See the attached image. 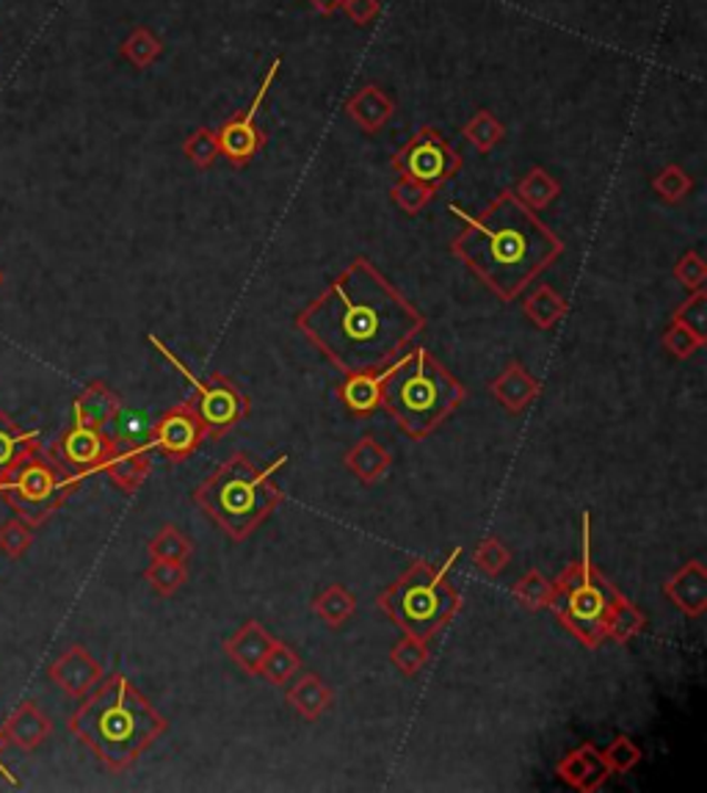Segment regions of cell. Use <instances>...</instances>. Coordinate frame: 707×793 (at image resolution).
<instances>
[{"instance_id": "obj_1", "label": "cell", "mask_w": 707, "mask_h": 793, "mask_svg": "<svg viewBox=\"0 0 707 793\" xmlns=\"http://www.w3.org/2000/svg\"><path fill=\"white\" fill-rule=\"evenodd\" d=\"M296 330L343 373H382L423 335L426 315L360 254L296 315Z\"/></svg>"}, {"instance_id": "obj_2", "label": "cell", "mask_w": 707, "mask_h": 793, "mask_svg": "<svg viewBox=\"0 0 707 793\" xmlns=\"http://www.w3.org/2000/svg\"><path fill=\"white\" fill-rule=\"evenodd\" d=\"M462 219V232L451 252L503 302H514L525 288L551 269L564 254V241L531 208L503 191L481 213H465L451 205Z\"/></svg>"}, {"instance_id": "obj_3", "label": "cell", "mask_w": 707, "mask_h": 793, "mask_svg": "<svg viewBox=\"0 0 707 793\" xmlns=\"http://www.w3.org/2000/svg\"><path fill=\"white\" fill-rule=\"evenodd\" d=\"M81 700L70 716V733L111 772L133 766L166 733V719L122 672L100 680Z\"/></svg>"}, {"instance_id": "obj_4", "label": "cell", "mask_w": 707, "mask_h": 793, "mask_svg": "<svg viewBox=\"0 0 707 793\" xmlns=\"http://www.w3.org/2000/svg\"><path fill=\"white\" fill-rule=\"evenodd\" d=\"M465 399V384L428 349L404 351L382 371V406L412 440L437 432Z\"/></svg>"}, {"instance_id": "obj_5", "label": "cell", "mask_w": 707, "mask_h": 793, "mask_svg": "<svg viewBox=\"0 0 707 793\" xmlns=\"http://www.w3.org/2000/svg\"><path fill=\"white\" fill-rule=\"evenodd\" d=\"M287 453H282L269 468H257L246 453L224 459L194 492V501L228 531L233 540H246L257 525L280 506L282 490L274 481Z\"/></svg>"}, {"instance_id": "obj_6", "label": "cell", "mask_w": 707, "mask_h": 793, "mask_svg": "<svg viewBox=\"0 0 707 793\" xmlns=\"http://www.w3.org/2000/svg\"><path fill=\"white\" fill-rule=\"evenodd\" d=\"M459 548H454L443 566L415 562L398 581H393L382 592L378 609L406 636H415L428 644V639L443 633L459 614L462 594L451 581V566L459 559Z\"/></svg>"}, {"instance_id": "obj_7", "label": "cell", "mask_w": 707, "mask_h": 793, "mask_svg": "<svg viewBox=\"0 0 707 793\" xmlns=\"http://www.w3.org/2000/svg\"><path fill=\"white\" fill-rule=\"evenodd\" d=\"M625 594L599 572L592 559V514L584 512V548L580 559L567 566L553 583V600L547 609L586 648L608 642V620Z\"/></svg>"}, {"instance_id": "obj_8", "label": "cell", "mask_w": 707, "mask_h": 793, "mask_svg": "<svg viewBox=\"0 0 707 793\" xmlns=\"http://www.w3.org/2000/svg\"><path fill=\"white\" fill-rule=\"evenodd\" d=\"M81 481V475L70 473L53 453L39 449L0 475V498L14 509L17 518L37 529L64 506Z\"/></svg>"}, {"instance_id": "obj_9", "label": "cell", "mask_w": 707, "mask_h": 793, "mask_svg": "<svg viewBox=\"0 0 707 793\" xmlns=\"http://www.w3.org/2000/svg\"><path fill=\"white\" fill-rule=\"evenodd\" d=\"M147 340L155 345V351H161L163 360L172 362V365L191 382V388H194V399H191V404H194L196 415L202 418V426H205L208 440L224 438L230 429H235L238 423L246 421L249 410H252V406H249V395L241 393L228 377H222V373H213V377H196L183 360L174 357V351L169 349L155 332H150Z\"/></svg>"}, {"instance_id": "obj_10", "label": "cell", "mask_w": 707, "mask_h": 793, "mask_svg": "<svg viewBox=\"0 0 707 793\" xmlns=\"http://www.w3.org/2000/svg\"><path fill=\"white\" fill-rule=\"evenodd\" d=\"M462 169V155L443 135V130L423 124L404 147L393 155V172L398 178L417 180L432 189H443Z\"/></svg>"}, {"instance_id": "obj_11", "label": "cell", "mask_w": 707, "mask_h": 793, "mask_svg": "<svg viewBox=\"0 0 707 793\" xmlns=\"http://www.w3.org/2000/svg\"><path fill=\"white\" fill-rule=\"evenodd\" d=\"M280 67H282V59L276 56V59L271 61L269 72L263 76V81H260L252 103H249L243 111H238L235 117H230L228 122H222V128L216 130L219 150H222V155L238 169L249 167V163L260 155V150L269 144V135L257 128V113H260V109H263V103H265V98H269L271 87H274L276 76H280Z\"/></svg>"}, {"instance_id": "obj_12", "label": "cell", "mask_w": 707, "mask_h": 793, "mask_svg": "<svg viewBox=\"0 0 707 793\" xmlns=\"http://www.w3.org/2000/svg\"><path fill=\"white\" fill-rule=\"evenodd\" d=\"M117 449L119 445L109 429H89L72 423L70 429L61 432V438L55 440L50 453H53L70 473L87 479V475L100 473V470L105 468V462L114 456Z\"/></svg>"}, {"instance_id": "obj_13", "label": "cell", "mask_w": 707, "mask_h": 793, "mask_svg": "<svg viewBox=\"0 0 707 793\" xmlns=\"http://www.w3.org/2000/svg\"><path fill=\"white\" fill-rule=\"evenodd\" d=\"M202 443H208V432L191 399L183 401V404H174L172 410H166L152 423L150 449L161 451L172 462L189 459Z\"/></svg>"}, {"instance_id": "obj_14", "label": "cell", "mask_w": 707, "mask_h": 793, "mask_svg": "<svg viewBox=\"0 0 707 793\" xmlns=\"http://www.w3.org/2000/svg\"><path fill=\"white\" fill-rule=\"evenodd\" d=\"M48 677L53 680L64 694L81 700V696H87L89 691L103 680V666H100V661L94 659L83 644H72V648H67L64 653L48 666Z\"/></svg>"}, {"instance_id": "obj_15", "label": "cell", "mask_w": 707, "mask_h": 793, "mask_svg": "<svg viewBox=\"0 0 707 793\" xmlns=\"http://www.w3.org/2000/svg\"><path fill=\"white\" fill-rule=\"evenodd\" d=\"M556 774L562 783L580 793H594L603 789L610 777L608 763L603 761V752L594 744H580L578 750L567 752L562 761L556 763Z\"/></svg>"}, {"instance_id": "obj_16", "label": "cell", "mask_w": 707, "mask_h": 793, "mask_svg": "<svg viewBox=\"0 0 707 793\" xmlns=\"http://www.w3.org/2000/svg\"><path fill=\"white\" fill-rule=\"evenodd\" d=\"M664 594L691 620L703 616L707 611V566L699 559H691L664 583Z\"/></svg>"}, {"instance_id": "obj_17", "label": "cell", "mask_w": 707, "mask_h": 793, "mask_svg": "<svg viewBox=\"0 0 707 793\" xmlns=\"http://www.w3.org/2000/svg\"><path fill=\"white\" fill-rule=\"evenodd\" d=\"M50 730H53V724H50V719L44 716L42 707H39L33 700H26L9 713V719L3 722L0 733H3L6 744L17 746V750L22 752H33L37 746L44 744Z\"/></svg>"}, {"instance_id": "obj_18", "label": "cell", "mask_w": 707, "mask_h": 793, "mask_svg": "<svg viewBox=\"0 0 707 793\" xmlns=\"http://www.w3.org/2000/svg\"><path fill=\"white\" fill-rule=\"evenodd\" d=\"M122 410V399L103 382H92L72 401V423L89 429H111Z\"/></svg>"}, {"instance_id": "obj_19", "label": "cell", "mask_w": 707, "mask_h": 793, "mask_svg": "<svg viewBox=\"0 0 707 793\" xmlns=\"http://www.w3.org/2000/svg\"><path fill=\"white\" fill-rule=\"evenodd\" d=\"M489 390L503 410H508L512 415H519V412H525L539 399L542 384L534 373L525 371L523 362H512L501 377L492 379Z\"/></svg>"}, {"instance_id": "obj_20", "label": "cell", "mask_w": 707, "mask_h": 793, "mask_svg": "<svg viewBox=\"0 0 707 793\" xmlns=\"http://www.w3.org/2000/svg\"><path fill=\"white\" fill-rule=\"evenodd\" d=\"M274 642L276 639L257 620H249L224 642V653L233 659L238 670L246 672V675H257L260 664H263L265 653H269Z\"/></svg>"}, {"instance_id": "obj_21", "label": "cell", "mask_w": 707, "mask_h": 793, "mask_svg": "<svg viewBox=\"0 0 707 793\" xmlns=\"http://www.w3.org/2000/svg\"><path fill=\"white\" fill-rule=\"evenodd\" d=\"M346 113L362 133H378L393 119L395 100L382 87L367 83V87L356 89L352 98L346 100Z\"/></svg>"}, {"instance_id": "obj_22", "label": "cell", "mask_w": 707, "mask_h": 793, "mask_svg": "<svg viewBox=\"0 0 707 793\" xmlns=\"http://www.w3.org/2000/svg\"><path fill=\"white\" fill-rule=\"evenodd\" d=\"M337 399L352 415H371L382 406V373H346V379L337 384Z\"/></svg>"}, {"instance_id": "obj_23", "label": "cell", "mask_w": 707, "mask_h": 793, "mask_svg": "<svg viewBox=\"0 0 707 793\" xmlns=\"http://www.w3.org/2000/svg\"><path fill=\"white\" fill-rule=\"evenodd\" d=\"M152 449H117L100 473L109 475L122 492H135L152 470Z\"/></svg>"}, {"instance_id": "obj_24", "label": "cell", "mask_w": 707, "mask_h": 793, "mask_svg": "<svg viewBox=\"0 0 707 793\" xmlns=\"http://www.w3.org/2000/svg\"><path fill=\"white\" fill-rule=\"evenodd\" d=\"M42 449L39 432L22 429L11 415L0 412V475L9 473L17 462Z\"/></svg>"}, {"instance_id": "obj_25", "label": "cell", "mask_w": 707, "mask_h": 793, "mask_svg": "<svg viewBox=\"0 0 707 793\" xmlns=\"http://www.w3.org/2000/svg\"><path fill=\"white\" fill-rule=\"evenodd\" d=\"M287 702L296 707L299 716H304L307 722H315V719H321L330 711L332 702H335V694H332V689L321 677L302 675L287 685Z\"/></svg>"}, {"instance_id": "obj_26", "label": "cell", "mask_w": 707, "mask_h": 793, "mask_svg": "<svg viewBox=\"0 0 707 793\" xmlns=\"http://www.w3.org/2000/svg\"><path fill=\"white\" fill-rule=\"evenodd\" d=\"M390 464H393L390 451L373 438L356 440L346 453V468L352 470L362 484H376V481L387 473Z\"/></svg>"}, {"instance_id": "obj_27", "label": "cell", "mask_w": 707, "mask_h": 793, "mask_svg": "<svg viewBox=\"0 0 707 793\" xmlns=\"http://www.w3.org/2000/svg\"><path fill=\"white\" fill-rule=\"evenodd\" d=\"M514 197H517L525 208L539 213L562 197V183H558L547 169L534 167L523 180H519L517 189H514Z\"/></svg>"}, {"instance_id": "obj_28", "label": "cell", "mask_w": 707, "mask_h": 793, "mask_svg": "<svg viewBox=\"0 0 707 793\" xmlns=\"http://www.w3.org/2000/svg\"><path fill=\"white\" fill-rule=\"evenodd\" d=\"M523 310L531 324L539 327V330H553L567 315V302L551 285H539L525 297Z\"/></svg>"}, {"instance_id": "obj_29", "label": "cell", "mask_w": 707, "mask_h": 793, "mask_svg": "<svg viewBox=\"0 0 707 793\" xmlns=\"http://www.w3.org/2000/svg\"><path fill=\"white\" fill-rule=\"evenodd\" d=\"M313 611L330 628H343L354 616L356 598L354 592H349L341 583H332L330 589H324V592L313 600Z\"/></svg>"}, {"instance_id": "obj_30", "label": "cell", "mask_w": 707, "mask_h": 793, "mask_svg": "<svg viewBox=\"0 0 707 793\" xmlns=\"http://www.w3.org/2000/svg\"><path fill=\"white\" fill-rule=\"evenodd\" d=\"M119 56H122L130 67H135V70H147V67H152L163 56V42L150 28L139 26L119 44Z\"/></svg>"}, {"instance_id": "obj_31", "label": "cell", "mask_w": 707, "mask_h": 793, "mask_svg": "<svg viewBox=\"0 0 707 793\" xmlns=\"http://www.w3.org/2000/svg\"><path fill=\"white\" fill-rule=\"evenodd\" d=\"M299 672H302V661H299V655L293 653L285 642H274L269 653H265L257 675L269 680L271 685H287L299 675Z\"/></svg>"}, {"instance_id": "obj_32", "label": "cell", "mask_w": 707, "mask_h": 793, "mask_svg": "<svg viewBox=\"0 0 707 793\" xmlns=\"http://www.w3.org/2000/svg\"><path fill=\"white\" fill-rule=\"evenodd\" d=\"M109 432L114 434L119 449H150L152 423H147L141 412H130L122 406Z\"/></svg>"}, {"instance_id": "obj_33", "label": "cell", "mask_w": 707, "mask_h": 793, "mask_svg": "<svg viewBox=\"0 0 707 793\" xmlns=\"http://www.w3.org/2000/svg\"><path fill=\"white\" fill-rule=\"evenodd\" d=\"M462 133L478 152H492L501 144L503 135H506V128H503V122L492 111H475L465 122Z\"/></svg>"}, {"instance_id": "obj_34", "label": "cell", "mask_w": 707, "mask_h": 793, "mask_svg": "<svg viewBox=\"0 0 707 793\" xmlns=\"http://www.w3.org/2000/svg\"><path fill=\"white\" fill-rule=\"evenodd\" d=\"M390 664L406 677L421 675L428 664L426 642H421V639L415 636H406L404 633V639H398V642L393 644V650H390Z\"/></svg>"}, {"instance_id": "obj_35", "label": "cell", "mask_w": 707, "mask_h": 793, "mask_svg": "<svg viewBox=\"0 0 707 793\" xmlns=\"http://www.w3.org/2000/svg\"><path fill=\"white\" fill-rule=\"evenodd\" d=\"M514 600L531 611H542L553 600V581H547L539 570H531L512 586Z\"/></svg>"}, {"instance_id": "obj_36", "label": "cell", "mask_w": 707, "mask_h": 793, "mask_svg": "<svg viewBox=\"0 0 707 793\" xmlns=\"http://www.w3.org/2000/svg\"><path fill=\"white\" fill-rule=\"evenodd\" d=\"M191 556V540L174 525H163L150 542V559L158 562H189Z\"/></svg>"}, {"instance_id": "obj_37", "label": "cell", "mask_w": 707, "mask_h": 793, "mask_svg": "<svg viewBox=\"0 0 707 793\" xmlns=\"http://www.w3.org/2000/svg\"><path fill=\"white\" fill-rule=\"evenodd\" d=\"M644 625H647V614H644L638 605H633L630 600H622L619 605H616V611L610 614L608 620V639L610 642H630L633 636H638V633L644 631Z\"/></svg>"}, {"instance_id": "obj_38", "label": "cell", "mask_w": 707, "mask_h": 793, "mask_svg": "<svg viewBox=\"0 0 707 793\" xmlns=\"http://www.w3.org/2000/svg\"><path fill=\"white\" fill-rule=\"evenodd\" d=\"M653 191L660 197L664 202H683L688 194L694 191V178L677 163H669V167L660 169L653 178Z\"/></svg>"}, {"instance_id": "obj_39", "label": "cell", "mask_w": 707, "mask_h": 793, "mask_svg": "<svg viewBox=\"0 0 707 793\" xmlns=\"http://www.w3.org/2000/svg\"><path fill=\"white\" fill-rule=\"evenodd\" d=\"M434 194H437V189H432V185L426 183H417V180H410V178H398L393 189H390V197H393L395 205H398L404 213H410V217H415V213H421L423 208H428V202L434 200Z\"/></svg>"}, {"instance_id": "obj_40", "label": "cell", "mask_w": 707, "mask_h": 793, "mask_svg": "<svg viewBox=\"0 0 707 793\" xmlns=\"http://www.w3.org/2000/svg\"><path fill=\"white\" fill-rule=\"evenodd\" d=\"M183 155L194 163L196 169H211L213 163L219 161L222 150H219V139L216 130L211 128H200L183 141Z\"/></svg>"}, {"instance_id": "obj_41", "label": "cell", "mask_w": 707, "mask_h": 793, "mask_svg": "<svg viewBox=\"0 0 707 793\" xmlns=\"http://www.w3.org/2000/svg\"><path fill=\"white\" fill-rule=\"evenodd\" d=\"M144 578L158 594L169 598L189 581V570H185L183 562H158V559H152V564L144 570Z\"/></svg>"}, {"instance_id": "obj_42", "label": "cell", "mask_w": 707, "mask_h": 793, "mask_svg": "<svg viewBox=\"0 0 707 793\" xmlns=\"http://www.w3.org/2000/svg\"><path fill=\"white\" fill-rule=\"evenodd\" d=\"M33 545V529L20 518H11L0 525V553L11 562L22 559Z\"/></svg>"}, {"instance_id": "obj_43", "label": "cell", "mask_w": 707, "mask_h": 793, "mask_svg": "<svg viewBox=\"0 0 707 793\" xmlns=\"http://www.w3.org/2000/svg\"><path fill=\"white\" fill-rule=\"evenodd\" d=\"M473 562H475V570L495 578L506 570L508 562H512V553H508V548L503 545L497 536H486V540H481V545L475 548Z\"/></svg>"}, {"instance_id": "obj_44", "label": "cell", "mask_w": 707, "mask_h": 793, "mask_svg": "<svg viewBox=\"0 0 707 793\" xmlns=\"http://www.w3.org/2000/svg\"><path fill=\"white\" fill-rule=\"evenodd\" d=\"M705 343H707L705 338H699L697 332L688 330V327L680 324V321H671V324L664 330V349L669 351L671 357H677V360H688V357L697 354Z\"/></svg>"}, {"instance_id": "obj_45", "label": "cell", "mask_w": 707, "mask_h": 793, "mask_svg": "<svg viewBox=\"0 0 707 793\" xmlns=\"http://www.w3.org/2000/svg\"><path fill=\"white\" fill-rule=\"evenodd\" d=\"M603 761L608 763L610 774H627L642 763V750L627 735H616L603 750Z\"/></svg>"}, {"instance_id": "obj_46", "label": "cell", "mask_w": 707, "mask_h": 793, "mask_svg": "<svg viewBox=\"0 0 707 793\" xmlns=\"http://www.w3.org/2000/svg\"><path fill=\"white\" fill-rule=\"evenodd\" d=\"M671 321H680L688 330L697 332L699 338L707 340V291L699 288V291H691V297L675 310Z\"/></svg>"}, {"instance_id": "obj_47", "label": "cell", "mask_w": 707, "mask_h": 793, "mask_svg": "<svg viewBox=\"0 0 707 793\" xmlns=\"http://www.w3.org/2000/svg\"><path fill=\"white\" fill-rule=\"evenodd\" d=\"M675 280L688 291H699L707 282V263L699 252H686L675 265Z\"/></svg>"}, {"instance_id": "obj_48", "label": "cell", "mask_w": 707, "mask_h": 793, "mask_svg": "<svg viewBox=\"0 0 707 793\" xmlns=\"http://www.w3.org/2000/svg\"><path fill=\"white\" fill-rule=\"evenodd\" d=\"M341 11H346V17L354 26H371L382 14V6H378V0H346Z\"/></svg>"}, {"instance_id": "obj_49", "label": "cell", "mask_w": 707, "mask_h": 793, "mask_svg": "<svg viewBox=\"0 0 707 793\" xmlns=\"http://www.w3.org/2000/svg\"><path fill=\"white\" fill-rule=\"evenodd\" d=\"M310 6H313L315 11H321V14H335V11H341V6L346 3V0H307Z\"/></svg>"}, {"instance_id": "obj_50", "label": "cell", "mask_w": 707, "mask_h": 793, "mask_svg": "<svg viewBox=\"0 0 707 793\" xmlns=\"http://www.w3.org/2000/svg\"><path fill=\"white\" fill-rule=\"evenodd\" d=\"M3 744H6V741H3V733H0V755H3ZM0 777H3V780H6V783H9V785H11V789H20V780H17V777H14V774H11V769H9V766H6V763H3V757H0Z\"/></svg>"}, {"instance_id": "obj_51", "label": "cell", "mask_w": 707, "mask_h": 793, "mask_svg": "<svg viewBox=\"0 0 707 793\" xmlns=\"http://www.w3.org/2000/svg\"><path fill=\"white\" fill-rule=\"evenodd\" d=\"M0 285H3V269H0Z\"/></svg>"}]
</instances>
